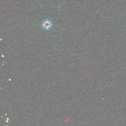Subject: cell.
<instances>
[{
  "label": "cell",
  "instance_id": "obj_1",
  "mask_svg": "<svg viewBox=\"0 0 126 126\" xmlns=\"http://www.w3.org/2000/svg\"><path fill=\"white\" fill-rule=\"evenodd\" d=\"M43 26L44 27V28L48 29L51 26V23L48 20H46L44 22Z\"/></svg>",
  "mask_w": 126,
  "mask_h": 126
}]
</instances>
